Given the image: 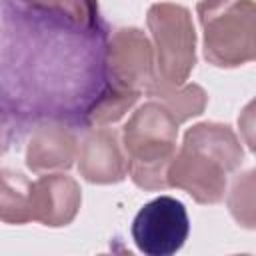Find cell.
Here are the masks:
<instances>
[{"instance_id":"1","label":"cell","mask_w":256,"mask_h":256,"mask_svg":"<svg viewBox=\"0 0 256 256\" xmlns=\"http://www.w3.org/2000/svg\"><path fill=\"white\" fill-rule=\"evenodd\" d=\"M242 160V144L228 124L200 122L184 134L166 180L168 186L188 192L198 204H218L224 200L228 176L240 168Z\"/></svg>"},{"instance_id":"2","label":"cell","mask_w":256,"mask_h":256,"mask_svg":"<svg viewBox=\"0 0 256 256\" xmlns=\"http://www.w3.org/2000/svg\"><path fill=\"white\" fill-rule=\"evenodd\" d=\"M178 122L156 100L142 104L122 130V148L132 182L144 190L168 188L166 172L176 154Z\"/></svg>"},{"instance_id":"3","label":"cell","mask_w":256,"mask_h":256,"mask_svg":"<svg viewBox=\"0 0 256 256\" xmlns=\"http://www.w3.org/2000/svg\"><path fill=\"white\" fill-rule=\"evenodd\" d=\"M252 0H200L204 56L218 68H236L256 56Z\"/></svg>"},{"instance_id":"4","label":"cell","mask_w":256,"mask_h":256,"mask_svg":"<svg viewBox=\"0 0 256 256\" xmlns=\"http://www.w3.org/2000/svg\"><path fill=\"white\" fill-rule=\"evenodd\" d=\"M158 78L166 84L188 80L196 64V32L188 8L174 2H156L146 16Z\"/></svg>"},{"instance_id":"5","label":"cell","mask_w":256,"mask_h":256,"mask_svg":"<svg viewBox=\"0 0 256 256\" xmlns=\"http://www.w3.org/2000/svg\"><path fill=\"white\" fill-rule=\"evenodd\" d=\"M190 220L184 204L172 196H158L144 204L132 222V238L148 256H170L188 238Z\"/></svg>"},{"instance_id":"6","label":"cell","mask_w":256,"mask_h":256,"mask_svg":"<svg viewBox=\"0 0 256 256\" xmlns=\"http://www.w3.org/2000/svg\"><path fill=\"white\" fill-rule=\"evenodd\" d=\"M154 64V48L140 28H120L110 36L106 46L110 88L142 94L156 80Z\"/></svg>"},{"instance_id":"7","label":"cell","mask_w":256,"mask_h":256,"mask_svg":"<svg viewBox=\"0 0 256 256\" xmlns=\"http://www.w3.org/2000/svg\"><path fill=\"white\" fill-rule=\"evenodd\" d=\"M82 202V190L78 182L68 174H46L32 182L30 216L32 220L60 228L70 224Z\"/></svg>"},{"instance_id":"8","label":"cell","mask_w":256,"mask_h":256,"mask_svg":"<svg viewBox=\"0 0 256 256\" xmlns=\"http://www.w3.org/2000/svg\"><path fill=\"white\" fill-rule=\"evenodd\" d=\"M76 156L80 176L92 184H116L128 174L122 142L110 128L92 130L80 144Z\"/></svg>"},{"instance_id":"9","label":"cell","mask_w":256,"mask_h":256,"mask_svg":"<svg viewBox=\"0 0 256 256\" xmlns=\"http://www.w3.org/2000/svg\"><path fill=\"white\" fill-rule=\"evenodd\" d=\"M78 154V140L72 130L62 124L38 126L26 148V164L32 172L66 170Z\"/></svg>"},{"instance_id":"10","label":"cell","mask_w":256,"mask_h":256,"mask_svg":"<svg viewBox=\"0 0 256 256\" xmlns=\"http://www.w3.org/2000/svg\"><path fill=\"white\" fill-rule=\"evenodd\" d=\"M146 92L152 96V100L160 102L174 116V120L178 124L186 122L192 116L202 114L206 108V102H208L206 92L198 84H186V82L166 84L158 76Z\"/></svg>"},{"instance_id":"11","label":"cell","mask_w":256,"mask_h":256,"mask_svg":"<svg viewBox=\"0 0 256 256\" xmlns=\"http://www.w3.org/2000/svg\"><path fill=\"white\" fill-rule=\"evenodd\" d=\"M32 182L16 170H0V220L6 224L30 222Z\"/></svg>"},{"instance_id":"12","label":"cell","mask_w":256,"mask_h":256,"mask_svg":"<svg viewBox=\"0 0 256 256\" xmlns=\"http://www.w3.org/2000/svg\"><path fill=\"white\" fill-rule=\"evenodd\" d=\"M138 98H140L138 92H126V90H116L108 86V90L102 92L100 98L92 104L88 118L98 126L114 124L136 104Z\"/></svg>"},{"instance_id":"13","label":"cell","mask_w":256,"mask_h":256,"mask_svg":"<svg viewBox=\"0 0 256 256\" xmlns=\"http://www.w3.org/2000/svg\"><path fill=\"white\" fill-rule=\"evenodd\" d=\"M228 208L238 224L244 228H254V172L248 170L238 176L228 198Z\"/></svg>"},{"instance_id":"14","label":"cell","mask_w":256,"mask_h":256,"mask_svg":"<svg viewBox=\"0 0 256 256\" xmlns=\"http://www.w3.org/2000/svg\"><path fill=\"white\" fill-rule=\"evenodd\" d=\"M24 2L38 10L66 14L70 20L78 24H90L96 18V0H24Z\"/></svg>"},{"instance_id":"15","label":"cell","mask_w":256,"mask_h":256,"mask_svg":"<svg viewBox=\"0 0 256 256\" xmlns=\"http://www.w3.org/2000/svg\"><path fill=\"white\" fill-rule=\"evenodd\" d=\"M0 152H2V132H0Z\"/></svg>"}]
</instances>
